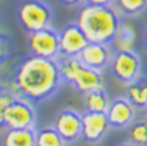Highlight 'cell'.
I'll use <instances>...</instances> for the list:
<instances>
[{
  "instance_id": "1",
  "label": "cell",
  "mask_w": 147,
  "mask_h": 146,
  "mask_svg": "<svg viewBox=\"0 0 147 146\" xmlns=\"http://www.w3.org/2000/svg\"><path fill=\"white\" fill-rule=\"evenodd\" d=\"M8 86L17 97L39 104L53 97L63 86L58 60L28 55L16 65Z\"/></svg>"
},
{
  "instance_id": "18",
  "label": "cell",
  "mask_w": 147,
  "mask_h": 146,
  "mask_svg": "<svg viewBox=\"0 0 147 146\" xmlns=\"http://www.w3.org/2000/svg\"><path fill=\"white\" fill-rule=\"evenodd\" d=\"M113 6L122 17H136L146 11L147 0H113Z\"/></svg>"
},
{
  "instance_id": "23",
  "label": "cell",
  "mask_w": 147,
  "mask_h": 146,
  "mask_svg": "<svg viewBox=\"0 0 147 146\" xmlns=\"http://www.w3.org/2000/svg\"><path fill=\"white\" fill-rule=\"evenodd\" d=\"M85 3L94 6H108V5H113V0H85Z\"/></svg>"
},
{
  "instance_id": "9",
  "label": "cell",
  "mask_w": 147,
  "mask_h": 146,
  "mask_svg": "<svg viewBox=\"0 0 147 146\" xmlns=\"http://www.w3.org/2000/svg\"><path fill=\"white\" fill-rule=\"evenodd\" d=\"M110 123L105 113L83 112L82 113V140L89 145H97L110 132Z\"/></svg>"
},
{
  "instance_id": "24",
  "label": "cell",
  "mask_w": 147,
  "mask_h": 146,
  "mask_svg": "<svg viewBox=\"0 0 147 146\" xmlns=\"http://www.w3.org/2000/svg\"><path fill=\"white\" fill-rule=\"evenodd\" d=\"M58 2L64 6H80L85 0H58Z\"/></svg>"
},
{
  "instance_id": "2",
  "label": "cell",
  "mask_w": 147,
  "mask_h": 146,
  "mask_svg": "<svg viewBox=\"0 0 147 146\" xmlns=\"http://www.w3.org/2000/svg\"><path fill=\"white\" fill-rule=\"evenodd\" d=\"M75 22L85 32L89 41L111 46L114 35L122 22V16L113 5L94 6L83 3L77 10Z\"/></svg>"
},
{
  "instance_id": "8",
  "label": "cell",
  "mask_w": 147,
  "mask_h": 146,
  "mask_svg": "<svg viewBox=\"0 0 147 146\" xmlns=\"http://www.w3.org/2000/svg\"><path fill=\"white\" fill-rule=\"evenodd\" d=\"M136 110L138 109L125 96H117L111 99L105 115H107V120L110 123L111 129L122 130L128 129L131 123L136 120Z\"/></svg>"
},
{
  "instance_id": "10",
  "label": "cell",
  "mask_w": 147,
  "mask_h": 146,
  "mask_svg": "<svg viewBox=\"0 0 147 146\" xmlns=\"http://www.w3.org/2000/svg\"><path fill=\"white\" fill-rule=\"evenodd\" d=\"M89 43L77 22H69L59 30V57H78Z\"/></svg>"
},
{
  "instance_id": "12",
  "label": "cell",
  "mask_w": 147,
  "mask_h": 146,
  "mask_svg": "<svg viewBox=\"0 0 147 146\" xmlns=\"http://www.w3.org/2000/svg\"><path fill=\"white\" fill-rule=\"evenodd\" d=\"M71 86L77 93L85 94L88 91H92L96 88L103 86V74L100 71H97V69L88 68V66L83 65L80 68L78 74L75 75V79H74Z\"/></svg>"
},
{
  "instance_id": "21",
  "label": "cell",
  "mask_w": 147,
  "mask_h": 146,
  "mask_svg": "<svg viewBox=\"0 0 147 146\" xmlns=\"http://www.w3.org/2000/svg\"><path fill=\"white\" fill-rule=\"evenodd\" d=\"M14 52V43L6 33H0V66L5 65Z\"/></svg>"
},
{
  "instance_id": "5",
  "label": "cell",
  "mask_w": 147,
  "mask_h": 146,
  "mask_svg": "<svg viewBox=\"0 0 147 146\" xmlns=\"http://www.w3.org/2000/svg\"><path fill=\"white\" fill-rule=\"evenodd\" d=\"M27 49L30 55L42 58H59V30L52 25L27 33Z\"/></svg>"
},
{
  "instance_id": "25",
  "label": "cell",
  "mask_w": 147,
  "mask_h": 146,
  "mask_svg": "<svg viewBox=\"0 0 147 146\" xmlns=\"http://www.w3.org/2000/svg\"><path fill=\"white\" fill-rule=\"evenodd\" d=\"M142 47H144L146 52H147V25H146L144 32H142Z\"/></svg>"
},
{
  "instance_id": "17",
  "label": "cell",
  "mask_w": 147,
  "mask_h": 146,
  "mask_svg": "<svg viewBox=\"0 0 147 146\" xmlns=\"http://www.w3.org/2000/svg\"><path fill=\"white\" fill-rule=\"evenodd\" d=\"M58 65H59V74H61L63 83H66V85H72L75 75L78 74L80 68L83 66L78 57H59Z\"/></svg>"
},
{
  "instance_id": "11",
  "label": "cell",
  "mask_w": 147,
  "mask_h": 146,
  "mask_svg": "<svg viewBox=\"0 0 147 146\" xmlns=\"http://www.w3.org/2000/svg\"><path fill=\"white\" fill-rule=\"evenodd\" d=\"M111 57H113V49L110 47V44L92 43V41H89L78 55L80 61L85 66L97 69L100 72H103L107 68H110Z\"/></svg>"
},
{
  "instance_id": "13",
  "label": "cell",
  "mask_w": 147,
  "mask_h": 146,
  "mask_svg": "<svg viewBox=\"0 0 147 146\" xmlns=\"http://www.w3.org/2000/svg\"><path fill=\"white\" fill-rule=\"evenodd\" d=\"M2 146H36V127L5 129L0 138Z\"/></svg>"
},
{
  "instance_id": "26",
  "label": "cell",
  "mask_w": 147,
  "mask_h": 146,
  "mask_svg": "<svg viewBox=\"0 0 147 146\" xmlns=\"http://www.w3.org/2000/svg\"><path fill=\"white\" fill-rule=\"evenodd\" d=\"M116 146H138V145H135V143H131V141H122V143H119Z\"/></svg>"
},
{
  "instance_id": "22",
  "label": "cell",
  "mask_w": 147,
  "mask_h": 146,
  "mask_svg": "<svg viewBox=\"0 0 147 146\" xmlns=\"http://www.w3.org/2000/svg\"><path fill=\"white\" fill-rule=\"evenodd\" d=\"M16 97L17 96L8 88V86H0V129L5 127V124H3V112H5L6 105L11 104Z\"/></svg>"
},
{
  "instance_id": "14",
  "label": "cell",
  "mask_w": 147,
  "mask_h": 146,
  "mask_svg": "<svg viewBox=\"0 0 147 146\" xmlns=\"http://www.w3.org/2000/svg\"><path fill=\"white\" fill-rule=\"evenodd\" d=\"M125 97L138 110H146L147 105V77L139 75L136 80L125 85Z\"/></svg>"
},
{
  "instance_id": "16",
  "label": "cell",
  "mask_w": 147,
  "mask_h": 146,
  "mask_svg": "<svg viewBox=\"0 0 147 146\" xmlns=\"http://www.w3.org/2000/svg\"><path fill=\"white\" fill-rule=\"evenodd\" d=\"M136 41V32L130 24L121 22L114 39L111 43V46L114 47V50H125V49H133Z\"/></svg>"
},
{
  "instance_id": "4",
  "label": "cell",
  "mask_w": 147,
  "mask_h": 146,
  "mask_svg": "<svg viewBox=\"0 0 147 146\" xmlns=\"http://www.w3.org/2000/svg\"><path fill=\"white\" fill-rule=\"evenodd\" d=\"M110 71L113 77L122 85H128L142 75V61L135 49L113 50L110 61Z\"/></svg>"
},
{
  "instance_id": "7",
  "label": "cell",
  "mask_w": 147,
  "mask_h": 146,
  "mask_svg": "<svg viewBox=\"0 0 147 146\" xmlns=\"http://www.w3.org/2000/svg\"><path fill=\"white\" fill-rule=\"evenodd\" d=\"M52 126L63 137L66 143H75L82 140V113L75 109L66 107L55 115Z\"/></svg>"
},
{
  "instance_id": "20",
  "label": "cell",
  "mask_w": 147,
  "mask_h": 146,
  "mask_svg": "<svg viewBox=\"0 0 147 146\" xmlns=\"http://www.w3.org/2000/svg\"><path fill=\"white\" fill-rule=\"evenodd\" d=\"M128 141L138 146H147V118L135 120L131 123L128 127Z\"/></svg>"
},
{
  "instance_id": "19",
  "label": "cell",
  "mask_w": 147,
  "mask_h": 146,
  "mask_svg": "<svg viewBox=\"0 0 147 146\" xmlns=\"http://www.w3.org/2000/svg\"><path fill=\"white\" fill-rule=\"evenodd\" d=\"M66 141L53 126H44L36 129V146H64Z\"/></svg>"
},
{
  "instance_id": "15",
  "label": "cell",
  "mask_w": 147,
  "mask_h": 146,
  "mask_svg": "<svg viewBox=\"0 0 147 146\" xmlns=\"http://www.w3.org/2000/svg\"><path fill=\"white\" fill-rule=\"evenodd\" d=\"M111 99L108 96V91L105 86L96 88L92 91H88L83 94V104H85L86 112H97V113H107L108 105Z\"/></svg>"
},
{
  "instance_id": "27",
  "label": "cell",
  "mask_w": 147,
  "mask_h": 146,
  "mask_svg": "<svg viewBox=\"0 0 147 146\" xmlns=\"http://www.w3.org/2000/svg\"><path fill=\"white\" fill-rule=\"evenodd\" d=\"M146 113H147V105H146Z\"/></svg>"
},
{
  "instance_id": "3",
  "label": "cell",
  "mask_w": 147,
  "mask_h": 146,
  "mask_svg": "<svg viewBox=\"0 0 147 146\" xmlns=\"http://www.w3.org/2000/svg\"><path fill=\"white\" fill-rule=\"evenodd\" d=\"M16 20L25 33L52 25L53 10L45 0H20L16 6Z\"/></svg>"
},
{
  "instance_id": "6",
  "label": "cell",
  "mask_w": 147,
  "mask_h": 146,
  "mask_svg": "<svg viewBox=\"0 0 147 146\" xmlns=\"http://www.w3.org/2000/svg\"><path fill=\"white\" fill-rule=\"evenodd\" d=\"M5 129H28L36 127V109L25 97H16L3 112Z\"/></svg>"
}]
</instances>
